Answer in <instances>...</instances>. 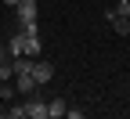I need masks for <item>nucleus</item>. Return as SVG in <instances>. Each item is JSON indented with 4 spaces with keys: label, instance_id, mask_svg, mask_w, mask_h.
Segmentation results:
<instances>
[{
    "label": "nucleus",
    "instance_id": "1a4fd4ad",
    "mask_svg": "<svg viewBox=\"0 0 130 119\" xmlns=\"http://www.w3.org/2000/svg\"><path fill=\"white\" fill-rule=\"evenodd\" d=\"M14 97V87H7V83H0V101H11Z\"/></svg>",
    "mask_w": 130,
    "mask_h": 119
},
{
    "label": "nucleus",
    "instance_id": "39448f33",
    "mask_svg": "<svg viewBox=\"0 0 130 119\" xmlns=\"http://www.w3.org/2000/svg\"><path fill=\"white\" fill-rule=\"evenodd\" d=\"M105 18H108V25L119 32V36H130V18H123V14H116V7H108L105 11Z\"/></svg>",
    "mask_w": 130,
    "mask_h": 119
},
{
    "label": "nucleus",
    "instance_id": "6e6552de",
    "mask_svg": "<svg viewBox=\"0 0 130 119\" xmlns=\"http://www.w3.org/2000/svg\"><path fill=\"white\" fill-rule=\"evenodd\" d=\"M7 115H11V119H25V105H11Z\"/></svg>",
    "mask_w": 130,
    "mask_h": 119
},
{
    "label": "nucleus",
    "instance_id": "f257e3e1",
    "mask_svg": "<svg viewBox=\"0 0 130 119\" xmlns=\"http://www.w3.org/2000/svg\"><path fill=\"white\" fill-rule=\"evenodd\" d=\"M32 76H36V83L43 87V83H51V79H54V65H51V61H43V58H32Z\"/></svg>",
    "mask_w": 130,
    "mask_h": 119
},
{
    "label": "nucleus",
    "instance_id": "423d86ee",
    "mask_svg": "<svg viewBox=\"0 0 130 119\" xmlns=\"http://www.w3.org/2000/svg\"><path fill=\"white\" fill-rule=\"evenodd\" d=\"M22 36H25V54H29V58H40V50H43L40 32H22Z\"/></svg>",
    "mask_w": 130,
    "mask_h": 119
},
{
    "label": "nucleus",
    "instance_id": "20e7f679",
    "mask_svg": "<svg viewBox=\"0 0 130 119\" xmlns=\"http://www.w3.org/2000/svg\"><path fill=\"white\" fill-rule=\"evenodd\" d=\"M14 14H18V25H25V22H36V0H18Z\"/></svg>",
    "mask_w": 130,
    "mask_h": 119
},
{
    "label": "nucleus",
    "instance_id": "9d476101",
    "mask_svg": "<svg viewBox=\"0 0 130 119\" xmlns=\"http://www.w3.org/2000/svg\"><path fill=\"white\" fill-rule=\"evenodd\" d=\"M116 14H123V18H130V0H119V4H116Z\"/></svg>",
    "mask_w": 130,
    "mask_h": 119
},
{
    "label": "nucleus",
    "instance_id": "ddd939ff",
    "mask_svg": "<svg viewBox=\"0 0 130 119\" xmlns=\"http://www.w3.org/2000/svg\"><path fill=\"white\" fill-rule=\"evenodd\" d=\"M0 43H4V40H0Z\"/></svg>",
    "mask_w": 130,
    "mask_h": 119
},
{
    "label": "nucleus",
    "instance_id": "0eeeda50",
    "mask_svg": "<svg viewBox=\"0 0 130 119\" xmlns=\"http://www.w3.org/2000/svg\"><path fill=\"white\" fill-rule=\"evenodd\" d=\"M58 115H65V101H61V97L47 101V119H58Z\"/></svg>",
    "mask_w": 130,
    "mask_h": 119
},
{
    "label": "nucleus",
    "instance_id": "9b49d317",
    "mask_svg": "<svg viewBox=\"0 0 130 119\" xmlns=\"http://www.w3.org/2000/svg\"><path fill=\"white\" fill-rule=\"evenodd\" d=\"M7 54H11V50H7L4 43H0V61H7Z\"/></svg>",
    "mask_w": 130,
    "mask_h": 119
},
{
    "label": "nucleus",
    "instance_id": "f03ea898",
    "mask_svg": "<svg viewBox=\"0 0 130 119\" xmlns=\"http://www.w3.org/2000/svg\"><path fill=\"white\" fill-rule=\"evenodd\" d=\"M14 90L29 97V94L40 90V83H36V76H32V72H18V76H14Z\"/></svg>",
    "mask_w": 130,
    "mask_h": 119
},
{
    "label": "nucleus",
    "instance_id": "f8f14e48",
    "mask_svg": "<svg viewBox=\"0 0 130 119\" xmlns=\"http://www.w3.org/2000/svg\"><path fill=\"white\" fill-rule=\"evenodd\" d=\"M7 4H11V7H18V0H7Z\"/></svg>",
    "mask_w": 130,
    "mask_h": 119
},
{
    "label": "nucleus",
    "instance_id": "7ed1b4c3",
    "mask_svg": "<svg viewBox=\"0 0 130 119\" xmlns=\"http://www.w3.org/2000/svg\"><path fill=\"white\" fill-rule=\"evenodd\" d=\"M25 115H32V119H47V101L40 97V90L29 94V101H25Z\"/></svg>",
    "mask_w": 130,
    "mask_h": 119
}]
</instances>
